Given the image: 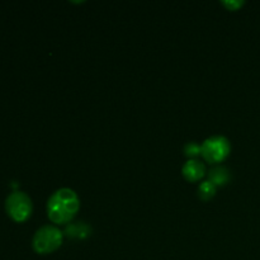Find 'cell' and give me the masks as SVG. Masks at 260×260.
I'll return each mask as SVG.
<instances>
[{
  "label": "cell",
  "instance_id": "9",
  "mask_svg": "<svg viewBox=\"0 0 260 260\" xmlns=\"http://www.w3.org/2000/svg\"><path fill=\"white\" fill-rule=\"evenodd\" d=\"M223 4H225L229 9L236 10L240 7H243L244 0H233V2H231V0H226V2H223Z\"/></svg>",
  "mask_w": 260,
  "mask_h": 260
},
{
  "label": "cell",
  "instance_id": "5",
  "mask_svg": "<svg viewBox=\"0 0 260 260\" xmlns=\"http://www.w3.org/2000/svg\"><path fill=\"white\" fill-rule=\"evenodd\" d=\"M182 173L188 180H190V182H197V180H200L205 175L206 167L200 160L190 159L183 165Z\"/></svg>",
  "mask_w": 260,
  "mask_h": 260
},
{
  "label": "cell",
  "instance_id": "7",
  "mask_svg": "<svg viewBox=\"0 0 260 260\" xmlns=\"http://www.w3.org/2000/svg\"><path fill=\"white\" fill-rule=\"evenodd\" d=\"M198 194H200V198H202V200H210V198H212L216 194V185L212 182H210V180H205L198 187Z\"/></svg>",
  "mask_w": 260,
  "mask_h": 260
},
{
  "label": "cell",
  "instance_id": "1",
  "mask_svg": "<svg viewBox=\"0 0 260 260\" xmlns=\"http://www.w3.org/2000/svg\"><path fill=\"white\" fill-rule=\"evenodd\" d=\"M80 208V200L75 190L61 188L52 193L47 201V215L53 223L70 222Z\"/></svg>",
  "mask_w": 260,
  "mask_h": 260
},
{
  "label": "cell",
  "instance_id": "6",
  "mask_svg": "<svg viewBox=\"0 0 260 260\" xmlns=\"http://www.w3.org/2000/svg\"><path fill=\"white\" fill-rule=\"evenodd\" d=\"M208 180L212 182L216 187L217 185H225L230 180V172L225 167H216L208 174Z\"/></svg>",
  "mask_w": 260,
  "mask_h": 260
},
{
  "label": "cell",
  "instance_id": "2",
  "mask_svg": "<svg viewBox=\"0 0 260 260\" xmlns=\"http://www.w3.org/2000/svg\"><path fill=\"white\" fill-rule=\"evenodd\" d=\"M63 234L60 229L52 225H45L38 229L33 235L32 246L36 253L50 254L57 250L62 244Z\"/></svg>",
  "mask_w": 260,
  "mask_h": 260
},
{
  "label": "cell",
  "instance_id": "4",
  "mask_svg": "<svg viewBox=\"0 0 260 260\" xmlns=\"http://www.w3.org/2000/svg\"><path fill=\"white\" fill-rule=\"evenodd\" d=\"M231 150V144L225 136H216L208 137L201 145V154L205 157L206 161L211 164H217L225 160L229 156Z\"/></svg>",
  "mask_w": 260,
  "mask_h": 260
},
{
  "label": "cell",
  "instance_id": "3",
  "mask_svg": "<svg viewBox=\"0 0 260 260\" xmlns=\"http://www.w3.org/2000/svg\"><path fill=\"white\" fill-rule=\"evenodd\" d=\"M33 210V203L29 196L22 190L12 192L5 198V211L17 222H23L29 218Z\"/></svg>",
  "mask_w": 260,
  "mask_h": 260
},
{
  "label": "cell",
  "instance_id": "8",
  "mask_svg": "<svg viewBox=\"0 0 260 260\" xmlns=\"http://www.w3.org/2000/svg\"><path fill=\"white\" fill-rule=\"evenodd\" d=\"M184 152L189 157L197 156L201 154V145H198L197 142H188L184 147Z\"/></svg>",
  "mask_w": 260,
  "mask_h": 260
}]
</instances>
